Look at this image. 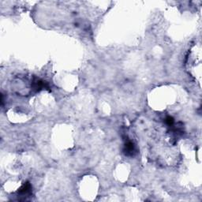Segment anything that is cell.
I'll use <instances>...</instances> for the list:
<instances>
[{
    "label": "cell",
    "mask_w": 202,
    "mask_h": 202,
    "mask_svg": "<svg viewBox=\"0 0 202 202\" xmlns=\"http://www.w3.org/2000/svg\"><path fill=\"white\" fill-rule=\"evenodd\" d=\"M31 185H30L29 182H26L24 185L21 186V187L19 189L18 193L20 195H29L30 193H31Z\"/></svg>",
    "instance_id": "obj_1"
},
{
    "label": "cell",
    "mask_w": 202,
    "mask_h": 202,
    "mask_svg": "<svg viewBox=\"0 0 202 202\" xmlns=\"http://www.w3.org/2000/svg\"><path fill=\"white\" fill-rule=\"evenodd\" d=\"M125 153L126 155H133L134 152V145L131 141H127L125 145Z\"/></svg>",
    "instance_id": "obj_2"
},
{
    "label": "cell",
    "mask_w": 202,
    "mask_h": 202,
    "mask_svg": "<svg viewBox=\"0 0 202 202\" xmlns=\"http://www.w3.org/2000/svg\"><path fill=\"white\" fill-rule=\"evenodd\" d=\"M165 122L168 126H172L173 125H174V123H175V121H174V119H173L172 117L168 116V117L165 119Z\"/></svg>",
    "instance_id": "obj_3"
}]
</instances>
